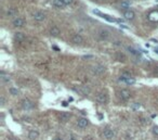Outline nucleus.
<instances>
[{
  "label": "nucleus",
  "instance_id": "f257e3e1",
  "mask_svg": "<svg viewBox=\"0 0 158 140\" xmlns=\"http://www.w3.org/2000/svg\"><path fill=\"white\" fill-rule=\"evenodd\" d=\"M119 81H122V83H125V84H127V85H133V84L135 83V79L132 78L128 73H123L122 75L120 76Z\"/></svg>",
  "mask_w": 158,
  "mask_h": 140
},
{
  "label": "nucleus",
  "instance_id": "f03ea898",
  "mask_svg": "<svg viewBox=\"0 0 158 140\" xmlns=\"http://www.w3.org/2000/svg\"><path fill=\"white\" fill-rule=\"evenodd\" d=\"M97 101L99 103H101V104H104V103H106L107 102V96L105 95V93H103V92H101V93H99V95L97 96Z\"/></svg>",
  "mask_w": 158,
  "mask_h": 140
},
{
  "label": "nucleus",
  "instance_id": "7ed1b4c3",
  "mask_svg": "<svg viewBox=\"0 0 158 140\" xmlns=\"http://www.w3.org/2000/svg\"><path fill=\"white\" fill-rule=\"evenodd\" d=\"M22 107H23L24 110H31L34 108V103L31 101H29L28 99H25L22 101Z\"/></svg>",
  "mask_w": 158,
  "mask_h": 140
},
{
  "label": "nucleus",
  "instance_id": "20e7f679",
  "mask_svg": "<svg viewBox=\"0 0 158 140\" xmlns=\"http://www.w3.org/2000/svg\"><path fill=\"white\" fill-rule=\"evenodd\" d=\"M77 124H78V127H80V128H86V127L88 126V124H89V122H88L87 118L81 117V118H78Z\"/></svg>",
  "mask_w": 158,
  "mask_h": 140
},
{
  "label": "nucleus",
  "instance_id": "39448f33",
  "mask_svg": "<svg viewBox=\"0 0 158 140\" xmlns=\"http://www.w3.org/2000/svg\"><path fill=\"white\" fill-rule=\"evenodd\" d=\"M148 20L151 22H158V11H152L147 15Z\"/></svg>",
  "mask_w": 158,
  "mask_h": 140
},
{
  "label": "nucleus",
  "instance_id": "423d86ee",
  "mask_svg": "<svg viewBox=\"0 0 158 140\" xmlns=\"http://www.w3.org/2000/svg\"><path fill=\"white\" fill-rule=\"evenodd\" d=\"M33 16H34V19H35L36 21H38V22H41V21H43V20L46 19V15L43 14L42 12H40V11H38V12H36V13H34Z\"/></svg>",
  "mask_w": 158,
  "mask_h": 140
},
{
  "label": "nucleus",
  "instance_id": "0eeeda50",
  "mask_svg": "<svg viewBox=\"0 0 158 140\" xmlns=\"http://www.w3.org/2000/svg\"><path fill=\"white\" fill-rule=\"evenodd\" d=\"M123 15H125V19L126 20H129V21H131V20H133L135 17L134 12H133L132 10H127V11H125Z\"/></svg>",
  "mask_w": 158,
  "mask_h": 140
},
{
  "label": "nucleus",
  "instance_id": "6e6552de",
  "mask_svg": "<svg viewBox=\"0 0 158 140\" xmlns=\"http://www.w3.org/2000/svg\"><path fill=\"white\" fill-rule=\"evenodd\" d=\"M119 96L122 100H128L130 98V91L127 90V89H122V90L119 92Z\"/></svg>",
  "mask_w": 158,
  "mask_h": 140
},
{
  "label": "nucleus",
  "instance_id": "1a4fd4ad",
  "mask_svg": "<svg viewBox=\"0 0 158 140\" xmlns=\"http://www.w3.org/2000/svg\"><path fill=\"white\" fill-rule=\"evenodd\" d=\"M52 5L54 7L59 8V9H63L65 7V3H64L63 0H52Z\"/></svg>",
  "mask_w": 158,
  "mask_h": 140
},
{
  "label": "nucleus",
  "instance_id": "9d476101",
  "mask_svg": "<svg viewBox=\"0 0 158 140\" xmlns=\"http://www.w3.org/2000/svg\"><path fill=\"white\" fill-rule=\"evenodd\" d=\"M24 19H22V17H17V19L13 20V25H14L15 27H22L24 25Z\"/></svg>",
  "mask_w": 158,
  "mask_h": 140
},
{
  "label": "nucleus",
  "instance_id": "9b49d317",
  "mask_svg": "<svg viewBox=\"0 0 158 140\" xmlns=\"http://www.w3.org/2000/svg\"><path fill=\"white\" fill-rule=\"evenodd\" d=\"M103 135L106 139H112V138L115 136V133H114V130H112V129H105L104 133H103Z\"/></svg>",
  "mask_w": 158,
  "mask_h": 140
},
{
  "label": "nucleus",
  "instance_id": "f8f14e48",
  "mask_svg": "<svg viewBox=\"0 0 158 140\" xmlns=\"http://www.w3.org/2000/svg\"><path fill=\"white\" fill-rule=\"evenodd\" d=\"M14 38H15V40L17 41V43H22V41L25 40V35H24L23 33H15L14 34Z\"/></svg>",
  "mask_w": 158,
  "mask_h": 140
},
{
  "label": "nucleus",
  "instance_id": "ddd939ff",
  "mask_svg": "<svg viewBox=\"0 0 158 140\" xmlns=\"http://www.w3.org/2000/svg\"><path fill=\"white\" fill-rule=\"evenodd\" d=\"M92 71H93V73H94V74L100 75V74H102L104 71H105V69H104L103 66H101V65H97V66H94L93 69H92Z\"/></svg>",
  "mask_w": 158,
  "mask_h": 140
},
{
  "label": "nucleus",
  "instance_id": "4468645a",
  "mask_svg": "<svg viewBox=\"0 0 158 140\" xmlns=\"http://www.w3.org/2000/svg\"><path fill=\"white\" fill-rule=\"evenodd\" d=\"M69 118H71V113H67V112H63L60 115V119L62 122H67Z\"/></svg>",
  "mask_w": 158,
  "mask_h": 140
},
{
  "label": "nucleus",
  "instance_id": "2eb2a0df",
  "mask_svg": "<svg viewBox=\"0 0 158 140\" xmlns=\"http://www.w3.org/2000/svg\"><path fill=\"white\" fill-rule=\"evenodd\" d=\"M82 37H81L80 35H74L73 37H71V41H73L74 43H76V45H78V43H82Z\"/></svg>",
  "mask_w": 158,
  "mask_h": 140
},
{
  "label": "nucleus",
  "instance_id": "dca6fc26",
  "mask_svg": "<svg viewBox=\"0 0 158 140\" xmlns=\"http://www.w3.org/2000/svg\"><path fill=\"white\" fill-rule=\"evenodd\" d=\"M38 137H39V133H38L37 130H31V131H29V134H28V138H29V139L35 140V139H37Z\"/></svg>",
  "mask_w": 158,
  "mask_h": 140
},
{
  "label": "nucleus",
  "instance_id": "f3484780",
  "mask_svg": "<svg viewBox=\"0 0 158 140\" xmlns=\"http://www.w3.org/2000/svg\"><path fill=\"white\" fill-rule=\"evenodd\" d=\"M50 33H51L52 36H54V37H56V36L60 35V28L56 26H53L51 29H50Z\"/></svg>",
  "mask_w": 158,
  "mask_h": 140
},
{
  "label": "nucleus",
  "instance_id": "a211bd4d",
  "mask_svg": "<svg viewBox=\"0 0 158 140\" xmlns=\"http://www.w3.org/2000/svg\"><path fill=\"white\" fill-rule=\"evenodd\" d=\"M77 91H79L80 93H82L83 96H86V95H88V93L90 92V90H89V88H86V87H81V88H79V89H76Z\"/></svg>",
  "mask_w": 158,
  "mask_h": 140
},
{
  "label": "nucleus",
  "instance_id": "6ab92c4d",
  "mask_svg": "<svg viewBox=\"0 0 158 140\" xmlns=\"http://www.w3.org/2000/svg\"><path fill=\"white\" fill-rule=\"evenodd\" d=\"M0 77H1V81H3L5 83H8V81H10V76L9 75H5L3 72H1V74H0Z\"/></svg>",
  "mask_w": 158,
  "mask_h": 140
},
{
  "label": "nucleus",
  "instance_id": "aec40b11",
  "mask_svg": "<svg viewBox=\"0 0 158 140\" xmlns=\"http://www.w3.org/2000/svg\"><path fill=\"white\" fill-rule=\"evenodd\" d=\"M128 50H129V51H130L131 53H132V54H134V55H140V51L135 50L134 48H132V47H128Z\"/></svg>",
  "mask_w": 158,
  "mask_h": 140
},
{
  "label": "nucleus",
  "instance_id": "412c9836",
  "mask_svg": "<svg viewBox=\"0 0 158 140\" xmlns=\"http://www.w3.org/2000/svg\"><path fill=\"white\" fill-rule=\"evenodd\" d=\"M16 9H14V8H12V9H9L8 10V12H7V14L9 15V16H11V15H14L15 13H16Z\"/></svg>",
  "mask_w": 158,
  "mask_h": 140
},
{
  "label": "nucleus",
  "instance_id": "4be33fe9",
  "mask_svg": "<svg viewBox=\"0 0 158 140\" xmlns=\"http://www.w3.org/2000/svg\"><path fill=\"white\" fill-rule=\"evenodd\" d=\"M130 5H131L130 1H123V2H121V7L122 8H128V7H130Z\"/></svg>",
  "mask_w": 158,
  "mask_h": 140
},
{
  "label": "nucleus",
  "instance_id": "5701e85b",
  "mask_svg": "<svg viewBox=\"0 0 158 140\" xmlns=\"http://www.w3.org/2000/svg\"><path fill=\"white\" fill-rule=\"evenodd\" d=\"M10 92H11L12 95L16 96L17 93H19V90H17V89H15V88H10Z\"/></svg>",
  "mask_w": 158,
  "mask_h": 140
},
{
  "label": "nucleus",
  "instance_id": "b1692460",
  "mask_svg": "<svg viewBox=\"0 0 158 140\" xmlns=\"http://www.w3.org/2000/svg\"><path fill=\"white\" fill-rule=\"evenodd\" d=\"M107 36H108V33H107V32H101V37L103 38V39H106Z\"/></svg>",
  "mask_w": 158,
  "mask_h": 140
},
{
  "label": "nucleus",
  "instance_id": "393cba45",
  "mask_svg": "<svg viewBox=\"0 0 158 140\" xmlns=\"http://www.w3.org/2000/svg\"><path fill=\"white\" fill-rule=\"evenodd\" d=\"M153 134L156 136H158V126H154L153 127Z\"/></svg>",
  "mask_w": 158,
  "mask_h": 140
},
{
  "label": "nucleus",
  "instance_id": "a878e982",
  "mask_svg": "<svg viewBox=\"0 0 158 140\" xmlns=\"http://www.w3.org/2000/svg\"><path fill=\"white\" fill-rule=\"evenodd\" d=\"M64 3H65V5H69L73 3V0H63Z\"/></svg>",
  "mask_w": 158,
  "mask_h": 140
},
{
  "label": "nucleus",
  "instance_id": "bb28decb",
  "mask_svg": "<svg viewBox=\"0 0 158 140\" xmlns=\"http://www.w3.org/2000/svg\"><path fill=\"white\" fill-rule=\"evenodd\" d=\"M132 108H133V109H139L140 104H139V103H134V104H132Z\"/></svg>",
  "mask_w": 158,
  "mask_h": 140
},
{
  "label": "nucleus",
  "instance_id": "cd10ccee",
  "mask_svg": "<svg viewBox=\"0 0 158 140\" xmlns=\"http://www.w3.org/2000/svg\"><path fill=\"white\" fill-rule=\"evenodd\" d=\"M93 13H94V14H97V15L101 14V12H100L97 9H94V10H93Z\"/></svg>",
  "mask_w": 158,
  "mask_h": 140
},
{
  "label": "nucleus",
  "instance_id": "c85d7f7f",
  "mask_svg": "<svg viewBox=\"0 0 158 140\" xmlns=\"http://www.w3.org/2000/svg\"><path fill=\"white\" fill-rule=\"evenodd\" d=\"M0 103H1V105L5 104V98L1 97V99H0Z\"/></svg>",
  "mask_w": 158,
  "mask_h": 140
},
{
  "label": "nucleus",
  "instance_id": "c756f323",
  "mask_svg": "<svg viewBox=\"0 0 158 140\" xmlns=\"http://www.w3.org/2000/svg\"><path fill=\"white\" fill-rule=\"evenodd\" d=\"M154 51H155V52H156V53H157V54H158V47H156L155 49H154Z\"/></svg>",
  "mask_w": 158,
  "mask_h": 140
},
{
  "label": "nucleus",
  "instance_id": "7c9ffc66",
  "mask_svg": "<svg viewBox=\"0 0 158 140\" xmlns=\"http://www.w3.org/2000/svg\"><path fill=\"white\" fill-rule=\"evenodd\" d=\"M152 41H153V43H158V40H157V39H152Z\"/></svg>",
  "mask_w": 158,
  "mask_h": 140
},
{
  "label": "nucleus",
  "instance_id": "2f4dec72",
  "mask_svg": "<svg viewBox=\"0 0 158 140\" xmlns=\"http://www.w3.org/2000/svg\"><path fill=\"white\" fill-rule=\"evenodd\" d=\"M63 105H64V107H67V102H66V101H64V102H63Z\"/></svg>",
  "mask_w": 158,
  "mask_h": 140
},
{
  "label": "nucleus",
  "instance_id": "473e14b6",
  "mask_svg": "<svg viewBox=\"0 0 158 140\" xmlns=\"http://www.w3.org/2000/svg\"><path fill=\"white\" fill-rule=\"evenodd\" d=\"M120 26H121V27H122V28H126V29H128V27H127V26H126V25H120Z\"/></svg>",
  "mask_w": 158,
  "mask_h": 140
},
{
  "label": "nucleus",
  "instance_id": "72a5a7b5",
  "mask_svg": "<svg viewBox=\"0 0 158 140\" xmlns=\"http://www.w3.org/2000/svg\"><path fill=\"white\" fill-rule=\"evenodd\" d=\"M155 73L158 74V67H156V69H155Z\"/></svg>",
  "mask_w": 158,
  "mask_h": 140
},
{
  "label": "nucleus",
  "instance_id": "f704fd0d",
  "mask_svg": "<svg viewBox=\"0 0 158 140\" xmlns=\"http://www.w3.org/2000/svg\"><path fill=\"white\" fill-rule=\"evenodd\" d=\"M53 140H62L61 138H55V139H53Z\"/></svg>",
  "mask_w": 158,
  "mask_h": 140
},
{
  "label": "nucleus",
  "instance_id": "c9c22d12",
  "mask_svg": "<svg viewBox=\"0 0 158 140\" xmlns=\"http://www.w3.org/2000/svg\"><path fill=\"white\" fill-rule=\"evenodd\" d=\"M69 140H76V139H75V138H73V137H71V138H69Z\"/></svg>",
  "mask_w": 158,
  "mask_h": 140
}]
</instances>
